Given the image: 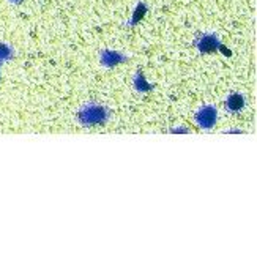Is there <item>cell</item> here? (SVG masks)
I'll return each mask as SVG.
<instances>
[{
    "label": "cell",
    "mask_w": 257,
    "mask_h": 257,
    "mask_svg": "<svg viewBox=\"0 0 257 257\" xmlns=\"http://www.w3.org/2000/svg\"><path fill=\"white\" fill-rule=\"evenodd\" d=\"M109 117H110L109 109L101 104H95V103L85 104L84 107L79 109V112H77V121H79V125L87 126V128L103 126L109 121Z\"/></svg>",
    "instance_id": "1"
},
{
    "label": "cell",
    "mask_w": 257,
    "mask_h": 257,
    "mask_svg": "<svg viewBox=\"0 0 257 257\" xmlns=\"http://www.w3.org/2000/svg\"><path fill=\"white\" fill-rule=\"evenodd\" d=\"M194 120L202 130H211L218 123V110H216L215 106L205 104V106L197 109Z\"/></svg>",
    "instance_id": "2"
},
{
    "label": "cell",
    "mask_w": 257,
    "mask_h": 257,
    "mask_svg": "<svg viewBox=\"0 0 257 257\" xmlns=\"http://www.w3.org/2000/svg\"><path fill=\"white\" fill-rule=\"evenodd\" d=\"M128 60V55L120 52V51H114V49H103L99 52V62L104 66V68H114V66L125 63Z\"/></svg>",
    "instance_id": "3"
},
{
    "label": "cell",
    "mask_w": 257,
    "mask_h": 257,
    "mask_svg": "<svg viewBox=\"0 0 257 257\" xmlns=\"http://www.w3.org/2000/svg\"><path fill=\"white\" fill-rule=\"evenodd\" d=\"M196 46H197L199 52H202V54H211V52L219 51L221 41L216 37V33H205V35H202V37L197 40Z\"/></svg>",
    "instance_id": "4"
},
{
    "label": "cell",
    "mask_w": 257,
    "mask_h": 257,
    "mask_svg": "<svg viewBox=\"0 0 257 257\" xmlns=\"http://www.w3.org/2000/svg\"><path fill=\"white\" fill-rule=\"evenodd\" d=\"M246 104V99L241 93H232L229 95V98L226 99V107L229 112H240V110Z\"/></svg>",
    "instance_id": "5"
},
{
    "label": "cell",
    "mask_w": 257,
    "mask_h": 257,
    "mask_svg": "<svg viewBox=\"0 0 257 257\" xmlns=\"http://www.w3.org/2000/svg\"><path fill=\"white\" fill-rule=\"evenodd\" d=\"M134 88H136V92H141V93H147V92H150L152 90V84L145 79V76L141 73V71H138L136 74H134Z\"/></svg>",
    "instance_id": "6"
},
{
    "label": "cell",
    "mask_w": 257,
    "mask_h": 257,
    "mask_svg": "<svg viewBox=\"0 0 257 257\" xmlns=\"http://www.w3.org/2000/svg\"><path fill=\"white\" fill-rule=\"evenodd\" d=\"M147 11H149V7L145 5L144 2H139L136 7H134V10H133V15H131V19H130V26L139 24V22L144 19V16L147 15Z\"/></svg>",
    "instance_id": "7"
},
{
    "label": "cell",
    "mask_w": 257,
    "mask_h": 257,
    "mask_svg": "<svg viewBox=\"0 0 257 257\" xmlns=\"http://www.w3.org/2000/svg\"><path fill=\"white\" fill-rule=\"evenodd\" d=\"M15 57V49L8 43L0 41V63H5Z\"/></svg>",
    "instance_id": "8"
},
{
    "label": "cell",
    "mask_w": 257,
    "mask_h": 257,
    "mask_svg": "<svg viewBox=\"0 0 257 257\" xmlns=\"http://www.w3.org/2000/svg\"><path fill=\"white\" fill-rule=\"evenodd\" d=\"M171 133H183V134H188L189 130H188V128H172Z\"/></svg>",
    "instance_id": "9"
},
{
    "label": "cell",
    "mask_w": 257,
    "mask_h": 257,
    "mask_svg": "<svg viewBox=\"0 0 257 257\" xmlns=\"http://www.w3.org/2000/svg\"><path fill=\"white\" fill-rule=\"evenodd\" d=\"M224 133H237V134H241L243 131H241V130H227V131H224Z\"/></svg>",
    "instance_id": "10"
},
{
    "label": "cell",
    "mask_w": 257,
    "mask_h": 257,
    "mask_svg": "<svg viewBox=\"0 0 257 257\" xmlns=\"http://www.w3.org/2000/svg\"><path fill=\"white\" fill-rule=\"evenodd\" d=\"M8 2H11V4H15V5H19L22 0H8Z\"/></svg>",
    "instance_id": "11"
},
{
    "label": "cell",
    "mask_w": 257,
    "mask_h": 257,
    "mask_svg": "<svg viewBox=\"0 0 257 257\" xmlns=\"http://www.w3.org/2000/svg\"><path fill=\"white\" fill-rule=\"evenodd\" d=\"M0 66H2V63H0Z\"/></svg>",
    "instance_id": "12"
}]
</instances>
